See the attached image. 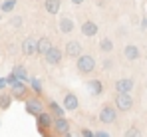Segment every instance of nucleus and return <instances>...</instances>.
<instances>
[{"instance_id": "9", "label": "nucleus", "mask_w": 147, "mask_h": 137, "mask_svg": "<svg viewBox=\"0 0 147 137\" xmlns=\"http://www.w3.org/2000/svg\"><path fill=\"white\" fill-rule=\"evenodd\" d=\"M58 28H60V32H62V34H72L74 30H76L74 18L70 16V14H62V16L58 18Z\"/></svg>"}, {"instance_id": "7", "label": "nucleus", "mask_w": 147, "mask_h": 137, "mask_svg": "<svg viewBox=\"0 0 147 137\" xmlns=\"http://www.w3.org/2000/svg\"><path fill=\"white\" fill-rule=\"evenodd\" d=\"M24 109L28 115H32V117H36L38 113H42L44 111V105H42V101L38 99V97H28L24 101Z\"/></svg>"}, {"instance_id": "2", "label": "nucleus", "mask_w": 147, "mask_h": 137, "mask_svg": "<svg viewBox=\"0 0 147 137\" xmlns=\"http://www.w3.org/2000/svg\"><path fill=\"white\" fill-rule=\"evenodd\" d=\"M54 117H56V115L52 113L50 109H48V111L44 109L42 113L36 115V127H38V131H40L42 135H48L50 129L54 127Z\"/></svg>"}, {"instance_id": "1", "label": "nucleus", "mask_w": 147, "mask_h": 137, "mask_svg": "<svg viewBox=\"0 0 147 137\" xmlns=\"http://www.w3.org/2000/svg\"><path fill=\"white\" fill-rule=\"evenodd\" d=\"M96 68H98V62H96V58L90 56V54H82V56L76 60V70H78L80 76H90V74L96 72Z\"/></svg>"}, {"instance_id": "30", "label": "nucleus", "mask_w": 147, "mask_h": 137, "mask_svg": "<svg viewBox=\"0 0 147 137\" xmlns=\"http://www.w3.org/2000/svg\"><path fill=\"white\" fill-rule=\"evenodd\" d=\"M96 137H109L107 131H96Z\"/></svg>"}, {"instance_id": "3", "label": "nucleus", "mask_w": 147, "mask_h": 137, "mask_svg": "<svg viewBox=\"0 0 147 137\" xmlns=\"http://www.w3.org/2000/svg\"><path fill=\"white\" fill-rule=\"evenodd\" d=\"M113 103H115V107H117L119 111H129V109L133 107V97H131L129 91H115Z\"/></svg>"}, {"instance_id": "17", "label": "nucleus", "mask_w": 147, "mask_h": 137, "mask_svg": "<svg viewBox=\"0 0 147 137\" xmlns=\"http://www.w3.org/2000/svg\"><path fill=\"white\" fill-rule=\"evenodd\" d=\"M60 8H62V0H44V10L52 16H56Z\"/></svg>"}, {"instance_id": "13", "label": "nucleus", "mask_w": 147, "mask_h": 137, "mask_svg": "<svg viewBox=\"0 0 147 137\" xmlns=\"http://www.w3.org/2000/svg\"><path fill=\"white\" fill-rule=\"evenodd\" d=\"M22 54L24 56H34V54H38V40H34L32 36H28L24 38V42H22Z\"/></svg>"}, {"instance_id": "15", "label": "nucleus", "mask_w": 147, "mask_h": 137, "mask_svg": "<svg viewBox=\"0 0 147 137\" xmlns=\"http://www.w3.org/2000/svg\"><path fill=\"white\" fill-rule=\"evenodd\" d=\"M26 91H28V88H26V82H16L14 86H10V93L14 95V99H24L26 97Z\"/></svg>"}, {"instance_id": "25", "label": "nucleus", "mask_w": 147, "mask_h": 137, "mask_svg": "<svg viewBox=\"0 0 147 137\" xmlns=\"http://www.w3.org/2000/svg\"><path fill=\"white\" fill-rule=\"evenodd\" d=\"M80 137H96V131H92L88 127H82L80 129Z\"/></svg>"}, {"instance_id": "16", "label": "nucleus", "mask_w": 147, "mask_h": 137, "mask_svg": "<svg viewBox=\"0 0 147 137\" xmlns=\"http://www.w3.org/2000/svg\"><path fill=\"white\" fill-rule=\"evenodd\" d=\"M139 56H141V52H139V48L135 44H127L123 48V58H125V60L135 62V60H139Z\"/></svg>"}, {"instance_id": "5", "label": "nucleus", "mask_w": 147, "mask_h": 137, "mask_svg": "<svg viewBox=\"0 0 147 137\" xmlns=\"http://www.w3.org/2000/svg\"><path fill=\"white\" fill-rule=\"evenodd\" d=\"M54 133L56 135H66V137H70L72 135V131H70V121L66 119V115H60V117H54Z\"/></svg>"}, {"instance_id": "12", "label": "nucleus", "mask_w": 147, "mask_h": 137, "mask_svg": "<svg viewBox=\"0 0 147 137\" xmlns=\"http://www.w3.org/2000/svg\"><path fill=\"white\" fill-rule=\"evenodd\" d=\"M80 32H82L86 38H94V36H98L99 26L94 22V20H86V22H82V26H80Z\"/></svg>"}, {"instance_id": "8", "label": "nucleus", "mask_w": 147, "mask_h": 137, "mask_svg": "<svg viewBox=\"0 0 147 137\" xmlns=\"http://www.w3.org/2000/svg\"><path fill=\"white\" fill-rule=\"evenodd\" d=\"M84 48H82V44L78 42V40H70L68 44H66V48H64V54H66V58H72V60H78L84 52H82Z\"/></svg>"}, {"instance_id": "20", "label": "nucleus", "mask_w": 147, "mask_h": 137, "mask_svg": "<svg viewBox=\"0 0 147 137\" xmlns=\"http://www.w3.org/2000/svg\"><path fill=\"white\" fill-rule=\"evenodd\" d=\"M99 50L103 54H111L113 52V40L111 38H101L99 40Z\"/></svg>"}, {"instance_id": "6", "label": "nucleus", "mask_w": 147, "mask_h": 137, "mask_svg": "<svg viewBox=\"0 0 147 137\" xmlns=\"http://www.w3.org/2000/svg\"><path fill=\"white\" fill-rule=\"evenodd\" d=\"M44 60H46V64H48V66H60V64H62V60H64V50H62V48L52 46L48 52L44 54Z\"/></svg>"}, {"instance_id": "32", "label": "nucleus", "mask_w": 147, "mask_h": 137, "mask_svg": "<svg viewBox=\"0 0 147 137\" xmlns=\"http://www.w3.org/2000/svg\"><path fill=\"white\" fill-rule=\"evenodd\" d=\"M141 28H147V16L141 18Z\"/></svg>"}, {"instance_id": "11", "label": "nucleus", "mask_w": 147, "mask_h": 137, "mask_svg": "<svg viewBox=\"0 0 147 137\" xmlns=\"http://www.w3.org/2000/svg\"><path fill=\"white\" fill-rule=\"evenodd\" d=\"M86 88H88V93H90L92 97H99V95L103 93V82L98 80V78H92V80L86 82Z\"/></svg>"}, {"instance_id": "27", "label": "nucleus", "mask_w": 147, "mask_h": 137, "mask_svg": "<svg viewBox=\"0 0 147 137\" xmlns=\"http://www.w3.org/2000/svg\"><path fill=\"white\" fill-rule=\"evenodd\" d=\"M22 22H24V20H22V16H14V18L10 20V24H12L14 28H20V26H22Z\"/></svg>"}, {"instance_id": "23", "label": "nucleus", "mask_w": 147, "mask_h": 137, "mask_svg": "<svg viewBox=\"0 0 147 137\" xmlns=\"http://www.w3.org/2000/svg\"><path fill=\"white\" fill-rule=\"evenodd\" d=\"M16 4H18V0H4L2 4H0V12H12L14 8H16Z\"/></svg>"}, {"instance_id": "21", "label": "nucleus", "mask_w": 147, "mask_h": 137, "mask_svg": "<svg viewBox=\"0 0 147 137\" xmlns=\"http://www.w3.org/2000/svg\"><path fill=\"white\" fill-rule=\"evenodd\" d=\"M14 95L12 93H0V109H8L10 103H12Z\"/></svg>"}, {"instance_id": "24", "label": "nucleus", "mask_w": 147, "mask_h": 137, "mask_svg": "<svg viewBox=\"0 0 147 137\" xmlns=\"http://www.w3.org/2000/svg\"><path fill=\"white\" fill-rule=\"evenodd\" d=\"M12 72H14V74L18 76V80H22V82H28V80H30V76H28V72H26L24 66H16Z\"/></svg>"}, {"instance_id": "19", "label": "nucleus", "mask_w": 147, "mask_h": 137, "mask_svg": "<svg viewBox=\"0 0 147 137\" xmlns=\"http://www.w3.org/2000/svg\"><path fill=\"white\" fill-rule=\"evenodd\" d=\"M50 48H52V40H50L48 36H42V38L38 40V54H40V56H44Z\"/></svg>"}, {"instance_id": "31", "label": "nucleus", "mask_w": 147, "mask_h": 137, "mask_svg": "<svg viewBox=\"0 0 147 137\" xmlns=\"http://www.w3.org/2000/svg\"><path fill=\"white\" fill-rule=\"evenodd\" d=\"M70 2H72L74 6H82V4H84V2H86V0H70Z\"/></svg>"}, {"instance_id": "22", "label": "nucleus", "mask_w": 147, "mask_h": 137, "mask_svg": "<svg viewBox=\"0 0 147 137\" xmlns=\"http://www.w3.org/2000/svg\"><path fill=\"white\" fill-rule=\"evenodd\" d=\"M28 84H30V90L34 91L36 95H40V93H42V82H40L38 78H30V80H28Z\"/></svg>"}, {"instance_id": "10", "label": "nucleus", "mask_w": 147, "mask_h": 137, "mask_svg": "<svg viewBox=\"0 0 147 137\" xmlns=\"http://www.w3.org/2000/svg\"><path fill=\"white\" fill-rule=\"evenodd\" d=\"M62 105L66 107V111H76V109L80 107V99H78V95H76V93L66 91V93H64V97H62Z\"/></svg>"}, {"instance_id": "4", "label": "nucleus", "mask_w": 147, "mask_h": 137, "mask_svg": "<svg viewBox=\"0 0 147 137\" xmlns=\"http://www.w3.org/2000/svg\"><path fill=\"white\" fill-rule=\"evenodd\" d=\"M117 107L115 105H103L101 109H99V121L101 123H105V125H111V123H115L117 121Z\"/></svg>"}, {"instance_id": "18", "label": "nucleus", "mask_w": 147, "mask_h": 137, "mask_svg": "<svg viewBox=\"0 0 147 137\" xmlns=\"http://www.w3.org/2000/svg\"><path fill=\"white\" fill-rule=\"evenodd\" d=\"M48 109L52 113L56 115V117H60V115H66V107L62 105V103H58V101H54V99H50L48 101Z\"/></svg>"}, {"instance_id": "28", "label": "nucleus", "mask_w": 147, "mask_h": 137, "mask_svg": "<svg viewBox=\"0 0 147 137\" xmlns=\"http://www.w3.org/2000/svg\"><path fill=\"white\" fill-rule=\"evenodd\" d=\"M123 135H125V137H137V135H139V131H137L135 127H131V129H127Z\"/></svg>"}, {"instance_id": "29", "label": "nucleus", "mask_w": 147, "mask_h": 137, "mask_svg": "<svg viewBox=\"0 0 147 137\" xmlns=\"http://www.w3.org/2000/svg\"><path fill=\"white\" fill-rule=\"evenodd\" d=\"M6 86H8V80L6 78H0V90H4Z\"/></svg>"}, {"instance_id": "26", "label": "nucleus", "mask_w": 147, "mask_h": 137, "mask_svg": "<svg viewBox=\"0 0 147 137\" xmlns=\"http://www.w3.org/2000/svg\"><path fill=\"white\" fill-rule=\"evenodd\" d=\"M101 68L105 70V72H109V70L113 68V60H111V58H105V60H103V66H101Z\"/></svg>"}, {"instance_id": "14", "label": "nucleus", "mask_w": 147, "mask_h": 137, "mask_svg": "<svg viewBox=\"0 0 147 137\" xmlns=\"http://www.w3.org/2000/svg\"><path fill=\"white\" fill-rule=\"evenodd\" d=\"M135 88V82H133V78H119L117 82H115V91H133Z\"/></svg>"}, {"instance_id": "33", "label": "nucleus", "mask_w": 147, "mask_h": 137, "mask_svg": "<svg viewBox=\"0 0 147 137\" xmlns=\"http://www.w3.org/2000/svg\"><path fill=\"white\" fill-rule=\"evenodd\" d=\"M0 20H2V16H0Z\"/></svg>"}]
</instances>
